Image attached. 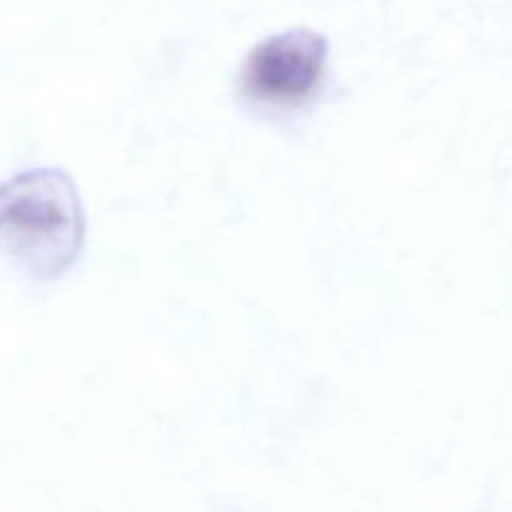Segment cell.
Returning <instances> with one entry per match:
<instances>
[{"mask_svg": "<svg viewBox=\"0 0 512 512\" xmlns=\"http://www.w3.org/2000/svg\"><path fill=\"white\" fill-rule=\"evenodd\" d=\"M85 213L63 170H28L0 185V253L43 280L60 278L78 260Z\"/></svg>", "mask_w": 512, "mask_h": 512, "instance_id": "6da1fadb", "label": "cell"}, {"mask_svg": "<svg viewBox=\"0 0 512 512\" xmlns=\"http://www.w3.org/2000/svg\"><path fill=\"white\" fill-rule=\"evenodd\" d=\"M328 40L313 30L295 28L255 45L243 65V93L273 108H295L313 98L325 78Z\"/></svg>", "mask_w": 512, "mask_h": 512, "instance_id": "7a4b0ae2", "label": "cell"}]
</instances>
